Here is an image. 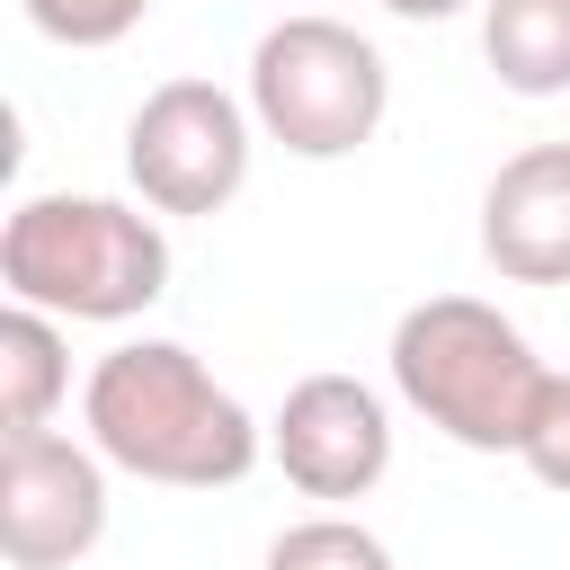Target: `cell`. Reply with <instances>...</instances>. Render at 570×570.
Instances as JSON below:
<instances>
[{
	"label": "cell",
	"mask_w": 570,
	"mask_h": 570,
	"mask_svg": "<svg viewBox=\"0 0 570 570\" xmlns=\"http://www.w3.org/2000/svg\"><path fill=\"white\" fill-rule=\"evenodd\" d=\"M80 428H89V445L116 472L160 481V490H232L267 454L258 419L178 338H125V347H107L89 365V383H80Z\"/></svg>",
	"instance_id": "6da1fadb"
},
{
	"label": "cell",
	"mask_w": 570,
	"mask_h": 570,
	"mask_svg": "<svg viewBox=\"0 0 570 570\" xmlns=\"http://www.w3.org/2000/svg\"><path fill=\"white\" fill-rule=\"evenodd\" d=\"M552 365L481 294H428L392 321V392L472 454H517Z\"/></svg>",
	"instance_id": "7a4b0ae2"
},
{
	"label": "cell",
	"mask_w": 570,
	"mask_h": 570,
	"mask_svg": "<svg viewBox=\"0 0 570 570\" xmlns=\"http://www.w3.org/2000/svg\"><path fill=\"white\" fill-rule=\"evenodd\" d=\"M0 285L53 321H134L169 294V240L116 196H18L0 223Z\"/></svg>",
	"instance_id": "3957f363"
},
{
	"label": "cell",
	"mask_w": 570,
	"mask_h": 570,
	"mask_svg": "<svg viewBox=\"0 0 570 570\" xmlns=\"http://www.w3.org/2000/svg\"><path fill=\"white\" fill-rule=\"evenodd\" d=\"M383 107H392V71L338 18H276L249 45V116L294 160H347V151H365L374 125H383Z\"/></svg>",
	"instance_id": "277c9868"
},
{
	"label": "cell",
	"mask_w": 570,
	"mask_h": 570,
	"mask_svg": "<svg viewBox=\"0 0 570 570\" xmlns=\"http://www.w3.org/2000/svg\"><path fill=\"white\" fill-rule=\"evenodd\" d=\"M249 98L214 89V80H160L134 125H125V178L142 187L151 214H223L249 187Z\"/></svg>",
	"instance_id": "5b68a950"
},
{
	"label": "cell",
	"mask_w": 570,
	"mask_h": 570,
	"mask_svg": "<svg viewBox=\"0 0 570 570\" xmlns=\"http://www.w3.org/2000/svg\"><path fill=\"white\" fill-rule=\"evenodd\" d=\"M98 534H107V454L62 428L0 436V552H9V570H71L80 552H98Z\"/></svg>",
	"instance_id": "8992f818"
},
{
	"label": "cell",
	"mask_w": 570,
	"mask_h": 570,
	"mask_svg": "<svg viewBox=\"0 0 570 570\" xmlns=\"http://www.w3.org/2000/svg\"><path fill=\"white\" fill-rule=\"evenodd\" d=\"M267 454L303 499H365L392 472V410L356 374H303L267 419Z\"/></svg>",
	"instance_id": "52a82bcc"
},
{
	"label": "cell",
	"mask_w": 570,
	"mask_h": 570,
	"mask_svg": "<svg viewBox=\"0 0 570 570\" xmlns=\"http://www.w3.org/2000/svg\"><path fill=\"white\" fill-rule=\"evenodd\" d=\"M481 258L508 285H570V142H525L490 169Z\"/></svg>",
	"instance_id": "ba28073f"
},
{
	"label": "cell",
	"mask_w": 570,
	"mask_h": 570,
	"mask_svg": "<svg viewBox=\"0 0 570 570\" xmlns=\"http://www.w3.org/2000/svg\"><path fill=\"white\" fill-rule=\"evenodd\" d=\"M62 392H71L62 321H53V312H36V303H9V312H0V436L53 428Z\"/></svg>",
	"instance_id": "9c48e42d"
},
{
	"label": "cell",
	"mask_w": 570,
	"mask_h": 570,
	"mask_svg": "<svg viewBox=\"0 0 570 570\" xmlns=\"http://www.w3.org/2000/svg\"><path fill=\"white\" fill-rule=\"evenodd\" d=\"M481 53L499 89L561 98L570 89V0H481Z\"/></svg>",
	"instance_id": "30bf717a"
},
{
	"label": "cell",
	"mask_w": 570,
	"mask_h": 570,
	"mask_svg": "<svg viewBox=\"0 0 570 570\" xmlns=\"http://www.w3.org/2000/svg\"><path fill=\"white\" fill-rule=\"evenodd\" d=\"M258 570H392V552H383V534L356 525V517H303V525H285V534L267 543Z\"/></svg>",
	"instance_id": "8fae6325"
},
{
	"label": "cell",
	"mask_w": 570,
	"mask_h": 570,
	"mask_svg": "<svg viewBox=\"0 0 570 570\" xmlns=\"http://www.w3.org/2000/svg\"><path fill=\"white\" fill-rule=\"evenodd\" d=\"M142 9H151V0H27L36 36H53V45H71V53L125 45V36L142 27Z\"/></svg>",
	"instance_id": "7c38bea8"
},
{
	"label": "cell",
	"mask_w": 570,
	"mask_h": 570,
	"mask_svg": "<svg viewBox=\"0 0 570 570\" xmlns=\"http://www.w3.org/2000/svg\"><path fill=\"white\" fill-rule=\"evenodd\" d=\"M517 463H525L543 490H570V374H552V383H543V401H534V428H525Z\"/></svg>",
	"instance_id": "4fadbf2b"
},
{
	"label": "cell",
	"mask_w": 570,
	"mask_h": 570,
	"mask_svg": "<svg viewBox=\"0 0 570 570\" xmlns=\"http://www.w3.org/2000/svg\"><path fill=\"white\" fill-rule=\"evenodd\" d=\"M392 18H419V27H436V18H463L472 0H383Z\"/></svg>",
	"instance_id": "5bb4252c"
}]
</instances>
